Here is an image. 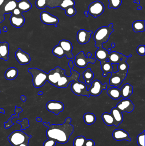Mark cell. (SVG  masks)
<instances>
[{
  "instance_id": "54",
  "label": "cell",
  "mask_w": 145,
  "mask_h": 146,
  "mask_svg": "<svg viewBox=\"0 0 145 146\" xmlns=\"http://www.w3.org/2000/svg\"><path fill=\"white\" fill-rule=\"evenodd\" d=\"M92 56V54H91V53H88L87 54V56L86 57H87V58H90Z\"/></svg>"
},
{
  "instance_id": "28",
  "label": "cell",
  "mask_w": 145,
  "mask_h": 146,
  "mask_svg": "<svg viewBox=\"0 0 145 146\" xmlns=\"http://www.w3.org/2000/svg\"><path fill=\"white\" fill-rule=\"evenodd\" d=\"M128 56H126L123 58L118 64V72L122 74L127 75L129 69V65L127 63Z\"/></svg>"
},
{
  "instance_id": "15",
  "label": "cell",
  "mask_w": 145,
  "mask_h": 146,
  "mask_svg": "<svg viewBox=\"0 0 145 146\" xmlns=\"http://www.w3.org/2000/svg\"><path fill=\"white\" fill-rule=\"evenodd\" d=\"M116 107L121 112L130 113L134 110L135 106L131 100L129 99H124L117 104Z\"/></svg>"
},
{
  "instance_id": "29",
  "label": "cell",
  "mask_w": 145,
  "mask_h": 146,
  "mask_svg": "<svg viewBox=\"0 0 145 146\" xmlns=\"http://www.w3.org/2000/svg\"><path fill=\"white\" fill-rule=\"evenodd\" d=\"M23 111V110L21 108L18 107L17 106H15V110H14L15 114L12 115H11V117L9 119L8 121L4 123V128L6 129H7L11 127L13 125H14V123L12 122V120L14 117H19L20 113L22 112Z\"/></svg>"
},
{
  "instance_id": "27",
  "label": "cell",
  "mask_w": 145,
  "mask_h": 146,
  "mask_svg": "<svg viewBox=\"0 0 145 146\" xmlns=\"http://www.w3.org/2000/svg\"><path fill=\"white\" fill-rule=\"evenodd\" d=\"M22 13L28 12L32 7V5L29 0H20L17 2V7Z\"/></svg>"
},
{
  "instance_id": "32",
  "label": "cell",
  "mask_w": 145,
  "mask_h": 146,
  "mask_svg": "<svg viewBox=\"0 0 145 146\" xmlns=\"http://www.w3.org/2000/svg\"><path fill=\"white\" fill-rule=\"evenodd\" d=\"M106 93L111 98L115 100L119 99L121 97V90L117 87H112L108 89Z\"/></svg>"
},
{
  "instance_id": "8",
  "label": "cell",
  "mask_w": 145,
  "mask_h": 146,
  "mask_svg": "<svg viewBox=\"0 0 145 146\" xmlns=\"http://www.w3.org/2000/svg\"><path fill=\"white\" fill-rule=\"evenodd\" d=\"M72 91L76 95L80 96H86L88 98L90 97L88 91L87 90V86L85 83L79 81L76 79L72 82L71 86Z\"/></svg>"
},
{
  "instance_id": "33",
  "label": "cell",
  "mask_w": 145,
  "mask_h": 146,
  "mask_svg": "<svg viewBox=\"0 0 145 146\" xmlns=\"http://www.w3.org/2000/svg\"><path fill=\"white\" fill-rule=\"evenodd\" d=\"M134 31L135 33L143 32L145 31V21L138 20L133 24Z\"/></svg>"
},
{
  "instance_id": "59",
  "label": "cell",
  "mask_w": 145,
  "mask_h": 146,
  "mask_svg": "<svg viewBox=\"0 0 145 146\" xmlns=\"http://www.w3.org/2000/svg\"><path fill=\"white\" fill-rule=\"evenodd\" d=\"M141 9H142V7H141V6H139V7L137 8V9H138V10H141Z\"/></svg>"
},
{
  "instance_id": "47",
  "label": "cell",
  "mask_w": 145,
  "mask_h": 146,
  "mask_svg": "<svg viewBox=\"0 0 145 146\" xmlns=\"http://www.w3.org/2000/svg\"><path fill=\"white\" fill-rule=\"evenodd\" d=\"M95 142L92 139L86 140L84 146H94Z\"/></svg>"
},
{
  "instance_id": "50",
  "label": "cell",
  "mask_w": 145,
  "mask_h": 146,
  "mask_svg": "<svg viewBox=\"0 0 145 146\" xmlns=\"http://www.w3.org/2000/svg\"><path fill=\"white\" fill-rule=\"evenodd\" d=\"M29 141H26V142L22 143L18 146H29Z\"/></svg>"
},
{
  "instance_id": "2",
  "label": "cell",
  "mask_w": 145,
  "mask_h": 146,
  "mask_svg": "<svg viewBox=\"0 0 145 146\" xmlns=\"http://www.w3.org/2000/svg\"><path fill=\"white\" fill-rule=\"evenodd\" d=\"M113 27V24L111 23L108 27H100L95 31L94 36L95 47L98 48H102L103 44L108 42L111 34L114 32Z\"/></svg>"
},
{
  "instance_id": "23",
  "label": "cell",
  "mask_w": 145,
  "mask_h": 146,
  "mask_svg": "<svg viewBox=\"0 0 145 146\" xmlns=\"http://www.w3.org/2000/svg\"><path fill=\"white\" fill-rule=\"evenodd\" d=\"M111 113L112 114L115 120V126L118 127L123 121V117L122 112H121L116 107H115L112 110Z\"/></svg>"
},
{
  "instance_id": "20",
  "label": "cell",
  "mask_w": 145,
  "mask_h": 146,
  "mask_svg": "<svg viewBox=\"0 0 145 146\" xmlns=\"http://www.w3.org/2000/svg\"><path fill=\"white\" fill-rule=\"evenodd\" d=\"M113 139L116 141H131V139L129 137L127 132L122 129H116L114 130L112 133Z\"/></svg>"
},
{
  "instance_id": "13",
  "label": "cell",
  "mask_w": 145,
  "mask_h": 146,
  "mask_svg": "<svg viewBox=\"0 0 145 146\" xmlns=\"http://www.w3.org/2000/svg\"><path fill=\"white\" fill-rule=\"evenodd\" d=\"M62 0H36V6L40 9H44L47 7L52 9L59 7Z\"/></svg>"
},
{
  "instance_id": "4",
  "label": "cell",
  "mask_w": 145,
  "mask_h": 146,
  "mask_svg": "<svg viewBox=\"0 0 145 146\" xmlns=\"http://www.w3.org/2000/svg\"><path fill=\"white\" fill-rule=\"evenodd\" d=\"M69 66L70 68L71 75L70 76H67L65 74H64L58 82L56 86V87L62 88H66L71 82L74 81L76 79H79L80 74L73 70L74 65L72 61L70 60L69 62Z\"/></svg>"
},
{
  "instance_id": "40",
  "label": "cell",
  "mask_w": 145,
  "mask_h": 146,
  "mask_svg": "<svg viewBox=\"0 0 145 146\" xmlns=\"http://www.w3.org/2000/svg\"><path fill=\"white\" fill-rule=\"evenodd\" d=\"M109 5L108 8L110 9L111 8L117 9L121 5L122 0H109Z\"/></svg>"
},
{
  "instance_id": "11",
  "label": "cell",
  "mask_w": 145,
  "mask_h": 146,
  "mask_svg": "<svg viewBox=\"0 0 145 146\" xmlns=\"http://www.w3.org/2000/svg\"><path fill=\"white\" fill-rule=\"evenodd\" d=\"M75 62L77 67L84 68L87 67L89 63L94 64L95 62V60L91 57L87 58L85 56L84 52L81 51L76 56Z\"/></svg>"
},
{
  "instance_id": "14",
  "label": "cell",
  "mask_w": 145,
  "mask_h": 146,
  "mask_svg": "<svg viewBox=\"0 0 145 146\" xmlns=\"http://www.w3.org/2000/svg\"><path fill=\"white\" fill-rule=\"evenodd\" d=\"M40 19L42 23L45 25H54L55 27H58L59 19L57 17L52 15L49 13L43 11L40 14Z\"/></svg>"
},
{
  "instance_id": "42",
  "label": "cell",
  "mask_w": 145,
  "mask_h": 146,
  "mask_svg": "<svg viewBox=\"0 0 145 146\" xmlns=\"http://www.w3.org/2000/svg\"><path fill=\"white\" fill-rule=\"evenodd\" d=\"M145 133L144 130L143 133L140 134L137 137V143L139 146H145Z\"/></svg>"
},
{
  "instance_id": "18",
  "label": "cell",
  "mask_w": 145,
  "mask_h": 146,
  "mask_svg": "<svg viewBox=\"0 0 145 146\" xmlns=\"http://www.w3.org/2000/svg\"><path fill=\"white\" fill-rule=\"evenodd\" d=\"M127 76L125 75L120 74L118 72L112 73V76L110 79V85L115 87H118L125 80Z\"/></svg>"
},
{
  "instance_id": "55",
  "label": "cell",
  "mask_w": 145,
  "mask_h": 146,
  "mask_svg": "<svg viewBox=\"0 0 145 146\" xmlns=\"http://www.w3.org/2000/svg\"><path fill=\"white\" fill-rule=\"evenodd\" d=\"M84 14L86 15V17H88L89 16V13L88 11H85L84 12Z\"/></svg>"
},
{
  "instance_id": "44",
  "label": "cell",
  "mask_w": 145,
  "mask_h": 146,
  "mask_svg": "<svg viewBox=\"0 0 145 146\" xmlns=\"http://www.w3.org/2000/svg\"><path fill=\"white\" fill-rule=\"evenodd\" d=\"M138 54L140 56H144L145 55V45H140L138 46L137 49Z\"/></svg>"
},
{
  "instance_id": "57",
  "label": "cell",
  "mask_w": 145,
  "mask_h": 146,
  "mask_svg": "<svg viewBox=\"0 0 145 146\" xmlns=\"http://www.w3.org/2000/svg\"><path fill=\"white\" fill-rule=\"evenodd\" d=\"M43 94V92H42V91H40V92H38V93H37V94L39 95H42Z\"/></svg>"
},
{
  "instance_id": "52",
  "label": "cell",
  "mask_w": 145,
  "mask_h": 146,
  "mask_svg": "<svg viewBox=\"0 0 145 146\" xmlns=\"http://www.w3.org/2000/svg\"><path fill=\"white\" fill-rule=\"evenodd\" d=\"M0 113H2V114H5V110L2 108H0Z\"/></svg>"
},
{
  "instance_id": "56",
  "label": "cell",
  "mask_w": 145,
  "mask_h": 146,
  "mask_svg": "<svg viewBox=\"0 0 145 146\" xmlns=\"http://www.w3.org/2000/svg\"><path fill=\"white\" fill-rule=\"evenodd\" d=\"M133 2L137 3V4H138V5L140 4V0H135V1H134Z\"/></svg>"
},
{
  "instance_id": "35",
  "label": "cell",
  "mask_w": 145,
  "mask_h": 146,
  "mask_svg": "<svg viewBox=\"0 0 145 146\" xmlns=\"http://www.w3.org/2000/svg\"><path fill=\"white\" fill-rule=\"evenodd\" d=\"M83 76L86 82L85 84L87 86L88 85H90L92 83V80L94 76V74L91 71L90 68H88L83 73Z\"/></svg>"
},
{
  "instance_id": "58",
  "label": "cell",
  "mask_w": 145,
  "mask_h": 146,
  "mask_svg": "<svg viewBox=\"0 0 145 146\" xmlns=\"http://www.w3.org/2000/svg\"><path fill=\"white\" fill-rule=\"evenodd\" d=\"M112 48H115V44L114 43H112Z\"/></svg>"
},
{
  "instance_id": "51",
  "label": "cell",
  "mask_w": 145,
  "mask_h": 146,
  "mask_svg": "<svg viewBox=\"0 0 145 146\" xmlns=\"http://www.w3.org/2000/svg\"><path fill=\"white\" fill-rule=\"evenodd\" d=\"M36 121L38 122H42V119L40 117H37L36 118Z\"/></svg>"
},
{
  "instance_id": "43",
  "label": "cell",
  "mask_w": 145,
  "mask_h": 146,
  "mask_svg": "<svg viewBox=\"0 0 145 146\" xmlns=\"http://www.w3.org/2000/svg\"><path fill=\"white\" fill-rule=\"evenodd\" d=\"M65 13L67 16H74L76 13L77 11L74 7H70L67 8L66 9H65Z\"/></svg>"
},
{
  "instance_id": "26",
  "label": "cell",
  "mask_w": 145,
  "mask_h": 146,
  "mask_svg": "<svg viewBox=\"0 0 145 146\" xmlns=\"http://www.w3.org/2000/svg\"><path fill=\"white\" fill-rule=\"evenodd\" d=\"M133 87L129 83H127L123 85L121 88V96L123 98H128L133 94Z\"/></svg>"
},
{
  "instance_id": "53",
  "label": "cell",
  "mask_w": 145,
  "mask_h": 146,
  "mask_svg": "<svg viewBox=\"0 0 145 146\" xmlns=\"http://www.w3.org/2000/svg\"><path fill=\"white\" fill-rule=\"evenodd\" d=\"M3 32H7V27H3Z\"/></svg>"
},
{
  "instance_id": "37",
  "label": "cell",
  "mask_w": 145,
  "mask_h": 146,
  "mask_svg": "<svg viewBox=\"0 0 145 146\" xmlns=\"http://www.w3.org/2000/svg\"><path fill=\"white\" fill-rule=\"evenodd\" d=\"M52 52L54 55L58 58H62L65 56L64 51L59 44L54 47L53 48Z\"/></svg>"
},
{
  "instance_id": "12",
  "label": "cell",
  "mask_w": 145,
  "mask_h": 146,
  "mask_svg": "<svg viewBox=\"0 0 145 146\" xmlns=\"http://www.w3.org/2000/svg\"><path fill=\"white\" fill-rule=\"evenodd\" d=\"M47 110L50 112L58 115L60 112L64 111V106L62 102L56 100L49 101L46 106Z\"/></svg>"
},
{
  "instance_id": "6",
  "label": "cell",
  "mask_w": 145,
  "mask_h": 146,
  "mask_svg": "<svg viewBox=\"0 0 145 146\" xmlns=\"http://www.w3.org/2000/svg\"><path fill=\"white\" fill-rule=\"evenodd\" d=\"M17 1L16 0H6L0 5V24L5 19L4 15L9 14L17 7Z\"/></svg>"
},
{
  "instance_id": "48",
  "label": "cell",
  "mask_w": 145,
  "mask_h": 146,
  "mask_svg": "<svg viewBox=\"0 0 145 146\" xmlns=\"http://www.w3.org/2000/svg\"><path fill=\"white\" fill-rule=\"evenodd\" d=\"M112 68H113V72L115 73L118 72V64H112Z\"/></svg>"
},
{
  "instance_id": "25",
  "label": "cell",
  "mask_w": 145,
  "mask_h": 146,
  "mask_svg": "<svg viewBox=\"0 0 145 146\" xmlns=\"http://www.w3.org/2000/svg\"><path fill=\"white\" fill-rule=\"evenodd\" d=\"M126 56L121 53L113 51L110 53L109 54V62L112 64H118Z\"/></svg>"
},
{
  "instance_id": "46",
  "label": "cell",
  "mask_w": 145,
  "mask_h": 146,
  "mask_svg": "<svg viewBox=\"0 0 145 146\" xmlns=\"http://www.w3.org/2000/svg\"><path fill=\"white\" fill-rule=\"evenodd\" d=\"M11 13H12V15H15V16H19V15H22V13L21 11L17 7L14 9Z\"/></svg>"
},
{
  "instance_id": "31",
  "label": "cell",
  "mask_w": 145,
  "mask_h": 146,
  "mask_svg": "<svg viewBox=\"0 0 145 146\" xmlns=\"http://www.w3.org/2000/svg\"><path fill=\"white\" fill-rule=\"evenodd\" d=\"M101 69L103 72V76L106 77L108 73L113 72V68L112 64L110 62H100Z\"/></svg>"
},
{
  "instance_id": "63",
  "label": "cell",
  "mask_w": 145,
  "mask_h": 146,
  "mask_svg": "<svg viewBox=\"0 0 145 146\" xmlns=\"http://www.w3.org/2000/svg\"><path fill=\"white\" fill-rule=\"evenodd\" d=\"M1 56H0V60H1Z\"/></svg>"
},
{
  "instance_id": "39",
  "label": "cell",
  "mask_w": 145,
  "mask_h": 146,
  "mask_svg": "<svg viewBox=\"0 0 145 146\" xmlns=\"http://www.w3.org/2000/svg\"><path fill=\"white\" fill-rule=\"evenodd\" d=\"M86 140V138L83 136H78L74 139L73 146H84Z\"/></svg>"
},
{
  "instance_id": "62",
  "label": "cell",
  "mask_w": 145,
  "mask_h": 146,
  "mask_svg": "<svg viewBox=\"0 0 145 146\" xmlns=\"http://www.w3.org/2000/svg\"><path fill=\"white\" fill-rule=\"evenodd\" d=\"M106 62H109V59H106Z\"/></svg>"
},
{
  "instance_id": "10",
  "label": "cell",
  "mask_w": 145,
  "mask_h": 146,
  "mask_svg": "<svg viewBox=\"0 0 145 146\" xmlns=\"http://www.w3.org/2000/svg\"><path fill=\"white\" fill-rule=\"evenodd\" d=\"M105 9L104 4L100 1H95L89 4L88 12L94 18H97L104 13Z\"/></svg>"
},
{
  "instance_id": "21",
  "label": "cell",
  "mask_w": 145,
  "mask_h": 146,
  "mask_svg": "<svg viewBox=\"0 0 145 146\" xmlns=\"http://www.w3.org/2000/svg\"><path fill=\"white\" fill-rule=\"evenodd\" d=\"M9 20L11 25L16 28L22 27L25 23V18L22 15L19 16L12 15L10 17Z\"/></svg>"
},
{
  "instance_id": "7",
  "label": "cell",
  "mask_w": 145,
  "mask_h": 146,
  "mask_svg": "<svg viewBox=\"0 0 145 146\" xmlns=\"http://www.w3.org/2000/svg\"><path fill=\"white\" fill-rule=\"evenodd\" d=\"M47 81L53 86L56 87L58 81L65 74V70L60 67H56L48 73Z\"/></svg>"
},
{
  "instance_id": "5",
  "label": "cell",
  "mask_w": 145,
  "mask_h": 146,
  "mask_svg": "<svg viewBox=\"0 0 145 146\" xmlns=\"http://www.w3.org/2000/svg\"><path fill=\"white\" fill-rule=\"evenodd\" d=\"M31 135L26 134L22 130H15L9 135L8 139L13 146H18L26 141H29Z\"/></svg>"
},
{
  "instance_id": "17",
  "label": "cell",
  "mask_w": 145,
  "mask_h": 146,
  "mask_svg": "<svg viewBox=\"0 0 145 146\" xmlns=\"http://www.w3.org/2000/svg\"><path fill=\"white\" fill-rule=\"evenodd\" d=\"M93 33L92 31H87L84 29L79 30L77 35V42L81 44L87 43L90 41L91 35Z\"/></svg>"
},
{
  "instance_id": "3",
  "label": "cell",
  "mask_w": 145,
  "mask_h": 146,
  "mask_svg": "<svg viewBox=\"0 0 145 146\" xmlns=\"http://www.w3.org/2000/svg\"><path fill=\"white\" fill-rule=\"evenodd\" d=\"M28 72L32 76L33 86L36 88L43 86L47 81L48 74L44 71L36 68H31Z\"/></svg>"
},
{
  "instance_id": "22",
  "label": "cell",
  "mask_w": 145,
  "mask_h": 146,
  "mask_svg": "<svg viewBox=\"0 0 145 146\" xmlns=\"http://www.w3.org/2000/svg\"><path fill=\"white\" fill-rule=\"evenodd\" d=\"M9 44L6 42H0V56L1 59L7 61L9 60Z\"/></svg>"
},
{
  "instance_id": "34",
  "label": "cell",
  "mask_w": 145,
  "mask_h": 146,
  "mask_svg": "<svg viewBox=\"0 0 145 146\" xmlns=\"http://www.w3.org/2000/svg\"><path fill=\"white\" fill-rule=\"evenodd\" d=\"M102 118L104 123L107 126H115V121L111 113L105 112L102 115Z\"/></svg>"
},
{
  "instance_id": "64",
  "label": "cell",
  "mask_w": 145,
  "mask_h": 146,
  "mask_svg": "<svg viewBox=\"0 0 145 146\" xmlns=\"http://www.w3.org/2000/svg\"><path fill=\"white\" fill-rule=\"evenodd\" d=\"M1 30H0V34H1Z\"/></svg>"
},
{
  "instance_id": "38",
  "label": "cell",
  "mask_w": 145,
  "mask_h": 146,
  "mask_svg": "<svg viewBox=\"0 0 145 146\" xmlns=\"http://www.w3.org/2000/svg\"><path fill=\"white\" fill-rule=\"evenodd\" d=\"M75 4L74 0H62L59 7L61 9H66L67 8L70 7H74Z\"/></svg>"
},
{
  "instance_id": "36",
  "label": "cell",
  "mask_w": 145,
  "mask_h": 146,
  "mask_svg": "<svg viewBox=\"0 0 145 146\" xmlns=\"http://www.w3.org/2000/svg\"><path fill=\"white\" fill-rule=\"evenodd\" d=\"M83 120L86 124L92 125L95 123L96 117L94 114L92 113H86L83 115Z\"/></svg>"
},
{
  "instance_id": "1",
  "label": "cell",
  "mask_w": 145,
  "mask_h": 146,
  "mask_svg": "<svg viewBox=\"0 0 145 146\" xmlns=\"http://www.w3.org/2000/svg\"><path fill=\"white\" fill-rule=\"evenodd\" d=\"M71 121V118L68 117L62 124L50 125L49 123H43V125L48 127L46 131L48 139L60 144L67 143L74 131L73 126L70 123Z\"/></svg>"
},
{
  "instance_id": "49",
  "label": "cell",
  "mask_w": 145,
  "mask_h": 146,
  "mask_svg": "<svg viewBox=\"0 0 145 146\" xmlns=\"http://www.w3.org/2000/svg\"><path fill=\"white\" fill-rule=\"evenodd\" d=\"M20 99L22 100V102H25L26 100V97L25 95H22L20 96Z\"/></svg>"
},
{
  "instance_id": "30",
  "label": "cell",
  "mask_w": 145,
  "mask_h": 146,
  "mask_svg": "<svg viewBox=\"0 0 145 146\" xmlns=\"http://www.w3.org/2000/svg\"><path fill=\"white\" fill-rule=\"evenodd\" d=\"M18 74V71L17 68L11 67L5 72V77L9 80H12L15 79Z\"/></svg>"
},
{
  "instance_id": "9",
  "label": "cell",
  "mask_w": 145,
  "mask_h": 146,
  "mask_svg": "<svg viewBox=\"0 0 145 146\" xmlns=\"http://www.w3.org/2000/svg\"><path fill=\"white\" fill-rule=\"evenodd\" d=\"M107 88V83L103 84L100 81L96 80L92 82L88 91L89 95L97 97L100 95L103 90H106Z\"/></svg>"
},
{
  "instance_id": "16",
  "label": "cell",
  "mask_w": 145,
  "mask_h": 146,
  "mask_svg": "<svg viewBox=\"0 0 145 146\" xmlns=\"http://www.w3.org/2000/svg\"><path fill=\"white\" fill-rule=\"evenodd\" d=\"M15 56L16 60L20 65H26L30 62V55L28 53L23 51L20 48H18L15 52Z\"/></svg>"
},
{
  "instance_id": "41",
  "label": "cell",
  "mask_w": 145,
  "mask_h": 146,
  "mask_svg": "<svg viewBox=\"0 0 145 146\" xmlns=\"http://www.w3.org/2000/svg\"><path fill=\"white\" fill-rule=\"evenodd\" d=\"M17 123L21 125V130H26V128L30 127L29 121L27 118L23 119L21 121H17Z\"/></svg>"
},
{
  "instance_id": "60",
  "label": "cell",
  "mask_w": 145,
  "mask_h": 146,
  "mask_svg": "<svg viewBox=\"0 0 145 146\" xmlns=\"http://www.w3.org/2000/svg\"><path fill=\"white\" fill-rule=\"evenodd\" d=\"M111 48H109V49H108V53H109V54H110V53H111Z\"/></svg>"
},
{
  "instance_id": "45",
  "label": "cell",
  "mask_w": 145,
  "mask_h": 146,
  "mask_svg": "<svg viewBox=\"0 0 145 146\" xmlns=\"http://www.w3.org/2000/svg\"><path fill=\"white\" fill-rule=\"evenodd\" d=\"M56 143L52 140L48 139L44 141L43 146H55Z\"/></svg>"
},
{
  "instance_id": "19",
  "label": "cell",
  "mask_w": 145,
  "mask_h": 146,
  "mask_svg": "<svg viewBox=\"0 0 145 146\" xmlns=\"http://www.w3.org/2000/svg\"><path fill=\"white\" fill-rule=\"evenodd\" d=\"M58 44L64 51L65 56H66L67 59L71 60L73 58V54L72 53V51L73 49V46L70 41L63 39L60 41Z\"/></svg>"
},
{
  "instance_id": "61",
  "label": "cell",
  "mask_w": 145,
  "mask_h": 146,
  "mask_svg": "<svg viewBox=\"0 0 145 146\" xmlns=\"http://www.w3.org/2000/svg\"><path fill=\"white\" fill-rule=\"evenodd\" d=\"M132 56V55H129V56H128V58H129V57H131V56Z\"/></svg>"
},
{
  "instance_id": "24",
  "label": "cell",
  "mask_w": 145,
  "mask_h": 146,
  "mask_svg": "<svg viewBox=\"0 0 145 146\" xmlns=\"http://www.w3.org/2000/svg\"><path fill=\"white\" fill-rule=\"evenodd\" d=\"M109 53L108 50L102 48H98L95 52L96 59L99 61L100 62L106 61L109 57Z\"/></svg>"
}]
</instances>
